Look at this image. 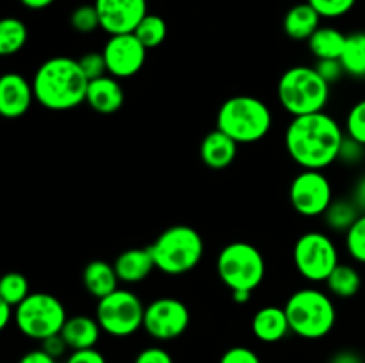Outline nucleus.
Here are the masks:
<instances>
[{"mask_svg": "<svg viewBox=\"0 0 365 363\" xmlns=\"http://www.w3.org/2000/svg\"><path fill=\"white\" fill-rule=\"evenodd\" d=\"M86 103L96 114H103V116L116 114L125 103V91L120 80L110 77V75H103L95 80H89Z\"/></svg>", "mask_w": 365, "mask_h": 363, "instance_id": "obj_16", "label": "nucleus"}, {"mask_svg": "<svg viewBox=\"0 0 365 363\" xmlns=\"http://www.w3.org/2000/svg\"><path fill=\"white\" fill-rule=\"evenodd\" d=\"M113 265L121 283L138 285L152 274L155 269V260L150 248H130L121 251Z\"/></svg>", "mask_w": 365, "mask_h": 363, "instance_id": "obj_17", "label": "nucleus"}, {"mask_svg": "<svg viewBox=\"0 0 365 363\" xmlns=\"http://www.w3.org/2000/svg\"><path fill=\"white\" fill-rule=\"evenodd\" d=\"M217 276L232 292H253L266 278V258L252 242H228L216 260Z\"/></svg>", "mask_w": 365, "mask_h": 363, "instance_id": "obj_7", "label": "nucleus"}, {"mask_svg": "<svg viewBox=\"0 0 365 363\" xmlns=\"http://www.w3.org/2000/svg\"><path fill=\"white\" fill-rule=\"evenodd\" d=\"M321 14L309 2L296 4L285 13L284 32L294 41H309L310 36L321 27Z\"/></svg>", "mask_w": 365, "mask_h": 363, "instance_id": "obj_22", "label": "nucleus"}, {"mask_svg": "<svg viewBox=\"0 0 365 363\" xmlns=\"http://www.w3.org/2000/svg\"><path fill=\"white\" fill-rule=\"evenodd\" d=\"M68 320L66 308L57 295L48 292H31L14 308V324L21 335L43 342L61 333Z\"/></svg>", "mask_w": 365, "mask_h": 363, "instance_id": "obj_8", "label": "nucleus"}, {"mask_svg": "<svg viewBox=\"0 0 365 363\" xmlns=\"http://www.w3.org/2000/svg\"><path fill=\"white\" fill-rule=\"evenodd\" d=\"M134 363H175L173 356L166 351L164 347L153 345V347H146L135 356Z\"/></svg>", "mask_w": 365, "mask_h": 363, "instance_id": "obj_38", "label": "nucleus"}, {"mask_svg": "<svg viewBox=\"0 0 365 363\" xmlns=\"http://www.w3.org/2000/svg\"><path fill=\"white\" fill-rule=\"evenodd\" d=\"M362 214L360 206L351 198H337L323 214V221L331 231L346 233Z\"/></svg>", "mask_w": 365, "mask_h": 363, "instance_id": "obj_25", "label": "nucleus"}, {"mask_svg": "<svg viewBox=\"0 0 365 363\" xmlns=\"http://www.w3.org/2000/svg\"><path fill=\"white\" fill-rule=\"evenodd\" d=\"M328 363H364V358L356 351L344 349V351L335 352Z\"/></svg>", "mask_w": 365, "mask_h": 363, "instance_id": "obj_42", "label": "nucleus"}, {"mask_svg": "<svg viewBox=\"0 0 365 363\" xmlns=\"http://www.w3.org/2000/svg\"><path fill=\"white\" fill-rule=\"evenodd\" d=\"M291 333L307 340H319L331 333L337 322V308L328 292L316 287H303L285 301Z\"/></svg>", "mask_w": 365, "mask_h": 363, "instance_id": "obj_3", "label": "nucleus"}, {"mask_svg": "<svg viewBox=\"0 0 365 363\" xmlns=\"http://www.w3.org/2000/svg\"><path fill=\"white\" fill-rule=\"evenodd\" d=\"M365 159V146L356 142L355 139L348 137L346 135L344 141H342L341 152H339V160L344 166H359L360 162Z\"/></svg>", "mask_w": 365, "mask_h": 363, "instance_id": "obj_35", "label": "nucleus"}, {"mask_svg": "<svg viewBox=\"0 0 365 363\" xmlns=\"http://www.w3.org/2000/svg\"><path fill=\"white\" fill-rule=\"evenodd\" d=\"M341 63L346 75L353 78H365V32L348 34Z\"/></svg>", "mask_w": 365, "mask_h": 363, "instance_id": "obj_26", "label": "nucleus"}, {"mask_svg": "<svg viewBox=\"0 0 365 363\" xmlns=\"http://www.w3.org/2000/svg\"><path fill=\"white\" fill-rule=\"evenodd\" d=\"M344 246L355 262L365 263V214L344 233Z\"/></svg>", "mask_w": 365, "mask_h": 363, "instance_id": "obj_31", "label": "nucleus"}, {"mask_svg": "<svg viewBox=\"0 0 365 363\" xmlns=\"http://www.w3.org/2000/svg\"><path fill=\"white\" fill-rule=\"evenodd\" d=\"M346 132L327 110L294 116L285 128L284 142L289 157L302 169L324 171L339 160Z\"/></svg>", "mask_w": 365, "mask_h": 363, "instance_id": "obj_1", "label": "nucleus"}, {"mask_svg": "<svg viewBox=\"0 0 365 363\" xmlns=\"http://www.w3.org/2000/svg\"><path fill=\"white\" fill-rule=\"evenodd\" d=\"M120 283L121 281L114 265L106 260H93L84 267V273H82V285L96 301L118 290Z\"/></svg>", "mask_w": 365, "mask_h": 363, "instance_id": "obj_21", "label": "nucleus"}, {"mask_svg": "<svg viewBox=\"0 0 365 363\" xmlns=\"http://www.w3.org/2000/svg\"><path fill=\"white\" fill-rule=\"evenodd\" d=\"M134 34L138 36L139 41H141L148 50L157 48V46L163 45L164 39L168 38V23L163 16H159V14L148 13L143 18L141 23L138 25Z\"/></svg>", "mask_w": 365, "mask_h": 363, "instance_id": "obj_28", "label": "nucleus"}, {"mask_svg": "<svg viewBox=\"0 0 365 363\" xmlns=\"http://www.w3.org/2000/svg\"><path fill=\"white\" fill-rule=\"evenodd\" d=\"M237 148L239 144L230 135H227L220 128H216V130L209 132L202 139V144H200V159H202V162L207 167H210L214 171L227 169V167L232 166L235 157H237Z\"/></svg>", "mask_w": 365, "mask_h": 363, "instance_id": "obj_18", "label": "nucleus"}, {"mask_svg": "<svg viewBox=\"0 0 365 363\" xmlns=\"http://www.w3.org/2000/svg\"><path fill=\"white\" fill-rule=\"evenodd\" d=\"M291 205L303 217H323L334 201V187L324 171L302 169L289 187Z\"/></svg>", "mask_w": 365, "mask_h": 363, "instance_id": "obj_11", "label": "nucleus"}, {"mask_svg": "<svg viewBox=\"0 0 365 363\" xmlns=\"http://www.w3.org/2000/svg\"><path fill=\"white\" fill-rule=\"evenodd\" d=\"M220 363H262L260 356L253 349L245 347V345H235V347L227 349L221 356Z\"/></svg>", "mask_w": 365, "mask_h": 363, "instance_id": "obj_37", "label": "nucleus"}, {"mask_svg": "<svg viewBox=\"0 0 365 363\" xmlns=\"http://www.w3.org/2000/svg\"><path fill=\"white\" fill-rule=\"evenodd\" d=\"M27 25L20 18L9 16L0 21V53L4 57L20 52L27 43Z\"/></svg>", "mask_w": 365, "mask_h": 363, "instance_id": "obj_27", "label": "nucleus"}, {"mask_svg": "<svg viewBox=\"0 0 365 363\" xmlns=\"http://www.w3.org/2000/svg\"><path fill=\"white\" fill-rule=\"evenodd\" d=\"M344 132L348 137L355 139L356 142L365 146V98L356 102L348 110V116L344 121Z\"/></svg>", "mask_w": 365, "mask_h": 363, "instance_id": "obj_32", "label": "nucleus"}, {"mask_svg": "<svg viewBox=\"0 0 365 363\" xmlns=\"http://www.w3.org/2000/svg\"><path fill=\"white\" fill-rule=\"evenodd\" d=\"M36 102L34 88L20 73H6L0 78V114L7 120H18L31 110Z\"/></svg>", "mask_w": 365, "mask_h": 363, "instance_id": "obj_15", "label": "nucleus"}, {"mask_svg": "<svg viewBox=\"0 0 365 363\" xmlns=\"http://www.w3.org/2000/svg\"><path fill=\"white\" fill-rule=\"evenodd\" d=\"M150 251L157 270L168 276H182L200 265L205 255V242L196 228L173 224L153 241Z\"/></svg>", "mask_w": 365, "mask_h": 363, "instance_id": "obj_5", "label": "nucleus"}, {"mask_svg": "<svg viewBox=\"0 0 365 363\" xmlns=\"http://www.w3.org/2000/svg\"><path fill=\"white\" fill-rule=\"evenodd\" d=\"M78 64H81L82 71L86 73V77L89 80H95V78L103 77L107 73V64L106 57H103V52H86L84 56L78 57Z\"/></svg>", "mask_w": 365, "mask_h": 363, "instance_id": "obj_34", "label": "nucleus"}, {"mask_svg": "<svg viewBox=\"0 0 365 363\" xmlns=\"http://www.w3.org/2000/svg\"><path fill=\"white\" fill-rule=\"evenodd\" d=\"M145 310L141 298L130 288H118L113 294L98 299L95 317L103 333L116 338L138 333L145 322Z\"/></svg>", "mask_w": 365, "mask_h": 363, "instance_id": "obj_10", "label": "nucleus"}, {"mask_svg": "<svg viewBox=\"0 0 365 363\" xmlns=\"http://www.w3.org/2000/svg\"><path fill=\"white\" fill-rule=\"evenodd\" d=\"M252 331L257 340L264 344H277L291 333L287 313L284 306H262L252 319Z\"/></svg>", "mask_w": 365, "mask_h": 363, "instance_id": "obj_19", "label": "nucleus"}, {"mask_svg": "<svg viewBox=\"0 0 365 363\" xmlns=\"http://www.w3.org/2000/svg\"><path fill=\"white\" fill-rule=\"evenodd\" d=\"M31 294V287H29V280L21 273L11 270V273L4 274L0 280V301L9 302L11 306L16 308L27 295Z\"/></svg>", "mask_w": 365, "mask_h": 363, "instance_id": "obj_29", "label": "nucleus"}, {"mask_svg": "<svg viewBox=\"0 0 365 363\" xmlns=\"http://www.w3.org/2000/svg\"><path fill=\"white\" fill-rule=\"evenodd\" d=\"M100 327L96 317L89 315H73L68 317L64 322L61 335L66 340L71 351H82V349H93L100 340Z\"/></svg>", "mask_w": 365, "mask_h": 363, "instance_id": "obj_20", "label": "nucleus"}, {"mask_svg": "<svg viewBox=\"0 0 365 363\" xmlns=\"http://www.w3.org/2000/svg\"><path fill=\"white\" fill-rule=\"evenodd\" d=\"M292 262L303 280L324 283L341 263L339 248L324 231H307L299 235L292 248Z\"/></svg>", "mask_w": 365, "mask_h": 363, "instance_id": "obj_9", "label": "nucleus"}, {"mask_svg": "<svg viewBox=\"0 0 365 363\" xmlns=\"http://www.w3.org/2000/svg\"><path fill=\"white\" fill-rule=\"evenodd\" d=\"M307 2L321 14V18L334 20V18L346 16L355 7L356 0H307Z\"/></svg>", "mask_w": 365, "mask_h": 363, "instance_id": "obj_33", "label": "nucleus"}, {"mask_svg": "<svg viewBox=\"0 0 365 363\" xmlns=\"http://www.w3.org/2000/svg\"><path fill=\"white\" fill-rule=\"evenodd\" d=\"M102 52L106 57L107 73L121 80V78L134 77L143 70L148 48L139 41L134 32H130V34L109 36Z\"/></svg>", "mask_w": 365, "mask_h": 363, "instance_id": "obj_13", "label": "nucleus"}, {"mask_svg": "<svg viewBox=\"0 0 365 363\" xmlns=\"http://www.w3.org/2000/svg\"><path fill=\"white\" fill-rule=\"evenodd\" d=\"M328 288V294L337 299H351L362 288V276L359 269L351 263H339L334 273L324 281Z\"/></svg>", "mask_w": 365, "mask_h": 363, "instance_id": "obj_24", "label": "nucleus"}, {"mask_svg": "<svg viewBox=\"0 0 365 363\" xmlns=\"http://www.w3.org/2000/svg\"><path fill=\"white\" fill-rule=\"evenodd\" d=\"M70 25L81 34H91L100 27V16L95 4H82L70 14Z\"/></svg>", "mask_w": 365, "mask_h": 363, "instance_id": "obj_30", "label": "nucleus"}, {"mask_svg": "<svg viewBox=\"0 0 365 363\" xmlns=\"http://www.w3.org/2000/svg\"><path fill=\"white\" fill-rule=\"evenodd\" d=\"M349 198H351L353 201L360 206V210L364 212L365 210V174H362V177L355 182V185H353V189H351V196H349Z\"/></svg>", "mask_w": 365, "mask_h": 363, "instance_id": "obj_43", "label": "nucleus"}, {"mask_svg": "<svg viewBox=\"0 0 365 363\" xmlns=\"http://www.w3.org/2000/svg\"><path fill=\"white\" fill-rule=\"evenodd\" d=\"M41 349L43 351L48 352L52 358L59 359L66 354V351L70 347H68V344H66V340L63 338V335L57 333V335H52V337L45 338V340L41 342Z\"/></svg>", "mask_w": 365, "mask_h": 363, "instance_id": "obj_39", "label": "nucleus"}, {"mask_svg": "<svg viewBox=\"0 0 365 363\" xmlns=\"http://www.w3.org/2000/svg\"><path fill=\"white\" fill-rule=\"evenodd\" d=\"M18 363H57V359L52 358V356L46 351H43V349H32V351L25 352Z\"/></svg>", "mask_w": 365, "mask_h": 363, "instance_id": "obj_41", "label": "nucleus"}, {"mask_svg": "<svg viewBox=\"0 0 365 363\" xmlns=\"http://www.w3.org/2000/svg\"><path fill=\"white\" fill-rule=\"evenodd\" d=\"M346 39L348 34L339 31L337 27H330V25H321L310 39L307 41L310 53L316 57L317 60L324 59H341L342 50H344Z\"/></svg>", "mask_w": 365, "mask_h": 363, "instance_id": "obj_23", "label": "nucleus"}, {"mask_svg": "<svg viewBox=\"0 0 365 363\" xmlns=\"http://www.w3.org/2000/svg\"><path fill=\"white\" fill-rule=\"evenodd\" d=\"M191 324L187 305L177 298H157L145 310L146 333L159 342H170L182 337Z\"/></svg>", "mask_w": 365, "mask_h": 363, "instance_id": "obj_12", "label": "nucleus"}, {"mask_svg": "<svg viewBox=\"0 0 365 363\" xmlns=\"http://www.w3.org/2000/svg\"><path fill=\"white\" fill-rule=\"evenodd\" d=\"M216 128L230 135L237 144H253L273 128V112L264 100L237 95L225 100L216 116Z\"/></svg>", "mask_w": 365, "mask_h": 363, "instance_id": "obj_4", "label": "nucleus"}, {"mask_svg": "<svg viewBox=\"0 0 365 363\" xmlns=\"http://www.w3.org/2000/svg\"><path fill=\"white\" fill-rule=\"evenodd\" d=\"M232 298L237 305H246V302L252 299V292H246V290H237V292H232Z\"/></svg>", "mask_w": 365, "mask_h": 363, "instance_id": "obj_46", "label": "nucleus"}, {"mask_svg": "<svg viewBox=\"0 0 365 363\" xmlns=\"http://www.w3.org/2000/svg\"><path fill=\"white\" fill-rule=\"evenodd\" d=\"M328 82L317 73L316 66H292L282 73L277 85V96L282 109L294 116L321 112L330 102Z\"/></svg>", "mask_w": 365, "mask_h": 363, "instance_id": "obj_6", "label": "nucleus"}, {"mask_svg": "<svg viewBox=\"0 0 365 363\" xmlns=\"http://www.w3.org/2000/svg\"><path fill=\"white\" fill-rule=\"evenodd\" d=\"M100 28L109 36L130 34L148 14L146 0H95Z\"/></svg>", "mask_w": 365, "mask_h": 363, "instance_id": "obj_14", "label": "nucleus"}, {"mask_svg": "<svg viewBox=\"0 0 365 363\" xmlns=\"http://www.w3.org/2000/svg\"><path fill=\"white\" fill-rule=\"evenodd\" d=\"M21 6L27 7V9H32V11H41V9H46L48 6H52L56 0H20Z\"/></svg>", "mask_w": 365, "mask_h": 363, "instance_id": "obj_45", "label": "nucleus"}, {"mask_svg": "<svg viewBox=\"0 0 365 363\" xmlns=\"http://www.w3.org/2000/svg\"><path fill=\"white\" fill-rule=\"evenodd\" d=\"M11 319H14V306H11L9 302L0 301V327L9 326Z\"/></svg>", "mask_w": 365, "mask_h": 363, "instance_id": "obj_44", "label": "nucleus"}, {"mask_svg": "<svg viewBox=\"0 0 365 363\" xmlns=\"http://www.w3.org/2000/svg\"><path fill=\"white\" fill-rule=\"evenodd\" d=\"M64 363H107L106 356L100 351L93 349H82V351H71Z\"/></svg>", "mask_w": 365, "mask_h": 363, "instance_id": "obj_40", "label": "nucleus"}, {"mask_svg": "<svg viewBox=\"0 0 365 363\" xmlns=\"http://www.w3.org/2000/svg\"><path fill=\"white\" fill-rule=\"evenodd\" d=\"M31 82L36 102L48 110H71L82 105L89 85L78 59L68 56L43 60Z\"/></svg>", "mask_w": 365, "mask_h": 363, "instance_id": "obj_2", "label": "nucleus"}, {"mask_svg": "<svg viewBox=\"0 0 365 363\" xmlns=\"http://www.w3.org/2000/svg\"><path fill=\"white\" fill-rule=\"evenodd\" d=\"M316 70L321 77L324 78V82H328L330 85L337 84L342 77L346 75L344 66H342L341 59H324V60H317L316 63Z\"/></svg>", "mask_w": 365, "mask_h": 363, "instance_id": "obj_36", "label": "nucleus"}]
</instances>
